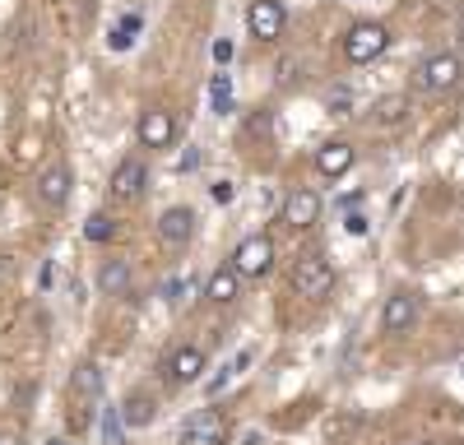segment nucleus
<instances>
[{
  "instance_id": "nucleus-1",
  "label": "nucleus",
  "mask_w": 464,
  "mask_h": 445,
  "mask_svg": "<svg viewBox=\"0 0 464 445\" xmlns=\"http://www.w3.org/2000/svg\"><path fill=\"white\" fill-rule=\"evenodd\" d=\"M98 399H102V371H98V362H80L70 376V408H65V427L74 436H84L93 427Z\"/></svg>"
},
{
  "instance_id": "nucleus-2",
  "label": "nucleus",
  "mask_w": 464,
  "mask_h": 445,
  "mask_svg": "<svg viewBox=\"0 0 464 445\" xmlns=\"http://www.w3.org/2000/svg\"><path fill=\"white\" fill-rule=\"evenodd\" d=\"M334 288V265L325 255H302L293 265V292L306 297V302H321V297Z\"/></svg>"
},
{
  "instance_id": "nucleus-3",
  "label": "nucleus",
  "mask_w": 464,
  "mask_h": 445,
  "mask_svg": "<svg viewBox=\"0 0 464 445\" xmlns=\"http://www.w3.org/2000/svg\"><path fill=\"white\" fill-rule=\"evenodd\" d=\"M232 270H237L242 279H265L269 270H275V241H269L265 232H251L237 251H232Z\"/></svg>"
},
{
  "instance_id": "nucleus-4",
  "label": "nucleus",
  "mask_w": 464,
  "mask_h": 445,
  "mask_svg": "<svg viewBox=\"0 0 464 445\" xmlns=\"http://www.w3.org/2000/svg\"><path fill=\"white\" fill-rule=\"evenodd\" d=\"M385 47H391V33H385L381 24H353L343 37V56L353 65H372Z\"/></svg>"
},
{
  "instance_id": "nucleus-5",
  "label": "nucleus",
  "mask_w": 464,
  "mask_h": 445,
  "mask_svg": "<svg viewBox=\"0 0 464 445\" xmlns=\"http://www.w3.org/2000/svg\"><path fill=\"white\" fill-rule=\"evenodd\" d=\"M284 28H288V10L279 0H251L246 5V33L256 43H279Z\"/></svg>"
},
{
  "instance_id": "nucleus-6",
  "label": "nucleus",
  "mask_w": 464,
  "mask_h": 445,
  "mask_svg": "<svg viewBox=\"0 0 464 445\" xmlns=\"http://www.w3.org/2000/svg\"><path fill=\"white\" fill-rule=\"evenodd\" d=\"M279 222H284V228H293V232L316 228V222H321V195L306 191V185L288 191V195H284V209H279Z\"/></svg>"
},
{
  "instance_id": "nucleus-7",
  "label": "nucleus",
  "mask_w": 464,
  "mask_h": 445,
  "mask_svg": "<svg viewBox=\"0 0 464 445\" xmlns=\"http://www.w3.org/2000/svg\"><path fill=\"white\" fill-rule=\"evenodd\" d=\"M181 445H227V418L218 408H196L181 427Z\"/></svg>"
},
{
  "instance_id": "nucleus-8",
  "label": "nucleus",
  "mask_w": 464,
  "mask_h": 445,
  "mask_svg": "<svg viewBox=\"0 0 464 445\" xmlns=\"http://www.w3.org/2000/svg\"><path fill=\"white\" fill-rule=\"evenodd\" d=\"M459 80H464V65H459L455 52H437V56L422 61V70H418V84L432 89V93H446V89H455Z\"/></svg>"
},
{
  "instance_id": "nucleus-9",
  "label": "nucleus",
  "mask_w": 464,
  "mask_h": 445,
  "mask_svg": "<svg viewBox=\"0 0 464 445\" xmlns=\"http://www.w3.org/2000/svg\"><path fill=\"white\" fill-rule=\"evenodd\" d=\"M144 185H149V167L140 163V158H126L121 167L111 172V204H135L140 195H144Z\"/></svg>"
},
{
  "instance_id": "nucleus-10",
  "label": "nucleus",
  "mask_w": 464,
  "mask_h": 445,
  "mask_svg": "<svg viewBox=\"0 0 464 445\" xmlns=\"http://www.w3.org/2000/svg\"><path fill=\"white\" fill-rule=\"evenodd\" d=\"M172 135H177L172 111H163V107H149V111H140L135 139H140L144 148H168V144H172Z\"/></svg>"
},
{
  "instance_id": "nucleus-11",
  "label": "nucleus",
  "mask_w": 464,
  "mask_h": 445,
  "mask_svg": "<svg viewBox=\"0 0 464 445\" xmlns=\"http://www.w3.org/2000/svg\"><path fill=\"white\" fill-rule=\"evenodd\" d=\"M70 185H74L70 167L65 163H47L43 172H37V200H43L47 209H61L70 200Z\"/></svg>"
},
{
  "instance_id": "nucleus-12",
  "label": "nucleus",
  "mask_w": 464,
  "mask_h": 445,
  "mask_svg": "<svg viewBox=\"0 0 464 445\" xmlns=\"http://www.w3.org/2000/svg\"><path fill=\"white\" fill-rule=\"evenodd\" d=\"M205 371V348L200 344H181L172 357H168V381L172 385H196Z\"/></svg>"
},
{
  "instance_id": "nucleus-13",
  "label": "nucleus",
  "mask_w": 464,
  "mask_h": 445,
  "mask_svg": "<svg viewBox=\"0 0 464 445\" xmlns=\"http://www.w3.org/2000/svg\"><path fill=\"white\" fill-rule=\"evenodd\" d=\"M190 232H196V209H190V204H172V209H163V218H159V237H163L168 246H186Z\"/></svg>"
},
{
  "instance_id": "nucleus-14",
  "label": "nucleus",
  "mask_w": 464,
  "mask_h": 445,
  "mask_svg": "<svg viewBox=\"0 0 464 445\" xmlns=\"http://www.w3.org/2000/svg\"><path fill=\"white\" fill-rule=\"evenodd\" d=\"M353 158H358V148L348 144V139H330V144L316 148V172L334 181V176H343L348 167H353Z\"/></svg>"
},
{
  "instance_id": "nucleus-15",
  "label": "nucleus",
  "mask_w": 464,
  "mask_h": 445,
  "mask_svg": "<svg viewBox=\"0 0 464 445\" xmlns=\"http://www.w3.org/2000/svg\"><path fill=\"white\" fill-rule=\"evenodd\" d=\"M413 320H418V297L413 292H395L391 302H385V311H381V329L385 334H404Z\"/></svg>"
},
{
  "instance_id": "nucleus-16",
  "label": "nucleus",
  "mask_w": 464,
  "mask_h": 445,
  "mask_svg": "<svg viewBox=\"0 0 464 445\" xmlns=\"http://www.w3.org/2000/svg\"><path fill=\"white\" fill-rule=\"evenodd\" d=\"M153 418H159V399L144 394V390H130L126 403H121V422H126L130 431H140V427H149Z\"/></svg>"
},
{
  "instance_id": "nucleus-17",
  "label": "nucleus",
  "mask_w": 464,
  "mask_h": 445,
  "mask_svg": "<svg viewBox=\"0 0 464 445\" xmlns=\"http://www.w3.org/2000/svg\"><path fill=\"white\" fill-rule=\"evenodd\" d=\"M237 288H242V274L237 270H214L209 279H205V302H214V307H227V302H237Z\"/></svg>"
},
{
  "instance_id": "nucleus-18",
  "label": "nucleus",
  "mask_w": 464,
  "mask_h": 445,
  "mask_svg": "<svg viewBox=\"0 0 464 445\" xmlns=\"http://www.w3.org/2000/svg\"><path fill=\"white\" fill-rule=\"evenodd\" d=\"M98 288L107 297H126L130 292V265H126V260H107V265L98 270Z\"/></svg>"
},
{
  "instance_id": "nucleus-19",
  "label": "nucleus",
  "mask_w": 464,
  "mask_h": 445,
  "mask_svg": "<svg viewBox=\"0 0 464 445\" xmlns=\"http://www.w3.org/2000/svg\"><path fill=\"white\" fill-rule=\"evenodd\" d=\"M404 117H409V98L404 93H385V98L372 102V121L376 126H400Z\"/></svg>"
},
{
  "instance_id": "nucleus-20",
  "label": "nucleus",
  "mask_w": 464,
  "mask_h": 445,
  "mask_svg": "<svg viewBox=\"0 0 464 445\" xmlns=\"http://www.w3.org/2000/svg\"><path fill=\"white\" fill-rule=\"evenodd\" d=\"M251 362H256V348H242L237 357H232V362L223 366V376H218V381H209V394H218V390H223V385H227L232 376H242V371H246Z\"/></svg>"
},
{
  "instance_id": "nucleus-21",
  "label": "nucleus",
  "mask_w": 464,
  "mask_h": 445,
  "mask_svg": "<svg viewBox=\"0 0 464 445\" xmlns=\"http://www.w3.org/2000/svg\"><path fill=\"white\" fill-rule=\"evenodd\" d=\"M209 107L218 111V117L232 107V80H227V70H218V74H214V84H209Z\"/></svg>"
},
{
  "instance_id": "nucleus-22",
  "label": "nucleus",
  "mask_w": 464,
  "mask_h": 445,
  "mask_svg": "<svg viewBox=\"0 0 464 445\" xmlns=\"http://www.w3.org/2000/svg\"><path fill=\"white\" fill-rule=\"evenodd\" d=\"M111 232H116V222L107 213H89V222H84V237L89 241H111Z\"/></svg>"
},
{
  "instance_id": "nucleus-23",
  "label": "nucleus",
  "mask_w": 464,
  "mask_h": 445,
  "mask_svg": "<svg viewBox=\"0 0 464 445\" xmlns=\"http://www.w3.org/2000/svg\"><path fill=\"white\" fill-rule=\"evenodd\" d=\"M209 195H214V204H232V200H237V185H232V181H214Z\"/></svg>"
},
{
  "instance_id": "nucleus-24",
  "label": "nucleus",
  "mask_w": 464,
  "mask_h": 445,
  "mask_svg": "<svg viewBox=\"0 0 464 445\" xmlns=\"http://www.w3.org/2000/svg\"><path fill=\"white\" fill-rule=\"evenodd\" d=\"M348 107H353V93H348V89L330 93V111H339V117H348Z\"/></svg>"
},
{
  "instance_id": "nucleus-25",
  "label": "nucleus",
  "mask_w": 464,
  "mask_h": 445,
  "mask_svg": "<svg viewBox=\"0 0 464 445\" xmlns=\"http://www.w3.org/2000/svg\"><path fill=\"white\" fill-rule=\"evenodd\" d=\"M214 61H218V65L232 61V43H227V37H218V43H214Z\"/></svg>"
},
{
  "instance_id": "nucleus-26",
  "label": "nucleus",
  "mask_w": 464,
  "mask_h": 445,
  "mask_svg": "<svg viewBox=\"0 0 464 445\" xmlns=\"http://www.w3.org/2000/svg\"><path fill=\"white\" fill-rule=\"evenodd\" d=\"M348 232L362 237V232H367V218H362V213H353V218H348Z\"/></svg>"
},
{
  "instance_id": "nucleus-27",
  "label": "nucleus",
  "mask_w": 464,
  "mask_h": 445,
  "mask_svg": "<svg viewBox=\"0 0 464 445\" xmlns=\"http://www.w3.org/2000/svg\"><path fill=\"white\" fill-rule=\"evenodd\" d=\"M0 445H24V440H19L14 431H0Z\"/></svg>"
},
{
  "instance_id": "nucleus-28",
  "label": "nucleus",
  "mask_w": 464,
  "mask_h": 445,
  "mask_svg": "<svg viewBox=\"0 0 464 445\" xmlns=\"http://www.w3.org/2000/svg\"><path fill=\"white\" fill-rule=\"evenodd\" d=\"M459 52H464V24H459Z\"/></svg>"
},
{
  "instance_id": "nucleus-29",
  "label": "nucleus",
  "mask_w": 464,
  "mask_h": 445,
  "mask_svg": "<svg viewBox=\"0 0 464 445\" xmlns=\"http://www.w3.org/2000/svg\"><path fill=\"white\" fill-rule=\"evenodd\" d=\"M47 445H65V436H56V440H47Z\"/></svg>"
}]
</instances>
